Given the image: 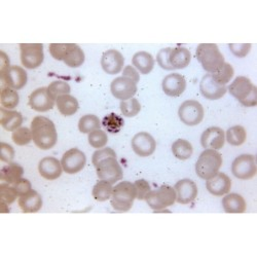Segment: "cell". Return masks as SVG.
I'll return each mask as SVG.
<instances>
[{"label": "cell", "instance_id": "cell-1", "mask_svg": "<svg viewBox=\"0 0 257 257\" xmlns=\"http://www.w3.org/2000/svg\"><path fill=\"white\" fill-rule=\"evenodd\" d=\"M31 132L34 144L41 151H49L58 141L55 123L48 117L37 115L31 121Z\"/></svg>", "mask_w": 257, "mask_h": 257}, {"label": "cell", "instance_id": "cell-2", "mask_svg": "<svg viewBox=\"0 0 257 257\" xmlns=\"http://www.w3.org/2000/svg\"><path fill=\"white\" fill-rule=\"evenodd\" d=\"M49 51L54 59L63 61L70 68L80 67L85 60L83 51L75 44H51Z\"/></svg>", "mask_w": 257, "mask_h": 257}, {"label": "cell", "instance_id": "cell-3", "mask_svg": "<svg viewBox=\"0 0 257 257\" xmlns=\"http://www.w3.org/2000/svg\"><path fill=\"white\" fill-rule=\"evenodd\" d=\"M227 91L246 107L257 105V88L246 76H238L229 84Z\"/></svg>", "mask_w": 257, "mask_h": 257}, {"label": "cell", "instance_id": "cell-4", "mask_svg": "<svg viewBox=\"0 0 257 257\" xmlns=\"http://www.w3.org/2000/svg\"><path fill=\"white\" fill-rule=\"evenodd\" d=\"M198 61L201 63L204 70L208 73H214L220 69L225 63L223 55L215 44H201L196 51Z\"/></svg>", "mask_w": 257, "mask_h": 257}, {"label": "cell", "instance_id": "cell-5", "mask_svg": "<svg viewBox=\"0 0 257 257\" xmlns=\"http://www.w3.org/2000/svg\"><path fill=\"white\" fill-rule=\"evenodd\" d=\"M136 199L137 190L134 183L130 181H121L113 186L110 203L114 210L126 212L132 208Z\"/></svg>", "mask_w": 257, "mask_h": 257}, {"label": "cell", "instance_id": "cell-6", "mask_svg": "<svg viewBox=\"0 0 257 257\" xmlns=\"http://www.w3.org/2000/svg\"><path fill=\"white\" fill-rule=\"evenodd\" d=\"M222 166V156L214 149H205L196 163L197 175L208 180L215 176Z\"/></svg>", "mask_w": 257, "mask_h": 257}, {"label": "cell", "instance_id": "cell-7", "mask_svg": "<svg viewBox=\"0 0 257 257\" xmlns=\"http://www.w3.org/2000/svg\"><path fill=\"white\" fill-rule=\"evenodd\" d=\"M145 201L154 211L161 212L176 202V191L172 186L162 185L157 189L149 191Z\"/></svg>", "mask_w": 257, "mask_h": 257}, {"label": "cell", "instance_id": "cell-8", "mask_svg": "<svg viewBox=\"0 0 257 257\" xmlns=\"http://www.w3.org/2000/svg\"><path fill=\"white\" fill-rule=\"evenodd\" d=\"M21 62L27 69L38 68L45 60L42 44H21Z\"/></svg>", "mask_w": 257, "mask_h": 257}, {"label": "cell", "instance_id": "cell-9", "mask_svg": "<svg viewBox=\"0 0 257 257\" xmlns=\"http://www.w3.org/2000/svg\"><path fill=\"white\" fill-rule=\"evenodd\" d=\"M178 116L184 124L194 126L202 122L204 108L202 104L196 100H186L179 107Z\"/></svg>", "mask_w": 257, "mask_h": 257}, {"label": "cell", "instance_id": "cell-10", "mask_svg": "<svg viewBox=\"0 0 257 257\" xmlns=\"http://www.w3.org/2000/svg\"><path fill=\"white\" fill-rule=\"evenodd\" d=\"M95 168L97 176L100 180H105L114 184L122 179V169L116 158H107L102 160Z\"/></svg>", "mask_w": 257, "mask_h": 257}, {"label": "cell", "instance_id": "cell-11", "mask_svg": "<svg viewBox=\"0 0 257 257\" xmlns=\"http://www.w3.org/2000/svg\"><path fill=\"white\" fill-rule=\"evenodd\" d=\"M257 172L255 156L241 155L235 158L231 164V173L234 177L242 180L252 179Z\"/></svg>", "mask_w": 257, "mask_h": 257}, {"label": "cell", "instance_id": "cell-12", "mask_svg": "<svg viewBox=\"0 0 257 257\" xmlns=\"http://www.w3.org/2000/svg\"><path fill=\"white\" fill-rule=\"evenodd\" d=\"M0 78H2L3 88L9 87L16 91L23 89L28 81L26 70L17 65L10 66L5 72L0 73Z\"/></svg>", "mask_w": 257, "mask_h": 257}, {"label": "cell", "instance_id": "cell-13", "mask_svg": "<svg viewBox=\"0 0 257 257\" xmlns=\"http://www.w3.org/2000/svg\"><path fill=\"white\" fill-rule=\"evenodd\" d=\"M63 171L67 174H76L87 164V157L78 148H71L63 155L61 160Z\"/></svg>", "mask_w": 257, "mask_h": 257}, {"label": "cell", "instance_id": "cell-14", "mask_svg": "<svg viewBox=\"0 0 257 257\" xmlns=\"http://www.w3.org/2000/svg\"><path fill=\"white\" fill-rule=\"evenodd\" d=\"M110 91L116 99L120 101L128 100L133 98L137 93V83L130 78L119 76L112 80Z\"/></svg>", "mask_w": 257, "mask_h": 257}, {"label": "cell", "instance_id": "cell-15", "mask_svg": "<svg viewBox=\"0 0 257 257\" xmlns=\"http://www.w3.org/2000/svg\"><path fill=\"white\" fill-rule=\"evenodd\" d=\"M29 106L37 112H47L54 108L56 100L50 95L48 88H38L29 96Z\"/></svg>", "mask_w": 257, "mask_h": 257}, {"label": "cell", "instance_id": "cell-16", "mask_svg": "<svg viewBox=\"0 0 257 257\" xmlns=\"http://www.w3.org/2000/svg\"><path fill=\"white\" fill-rule=\"evenodd\" d=\"M131 145L134 153L141 158L152 156L157 148L155 138L147 132H140L136 134L132 139Z\"/></svg>", "mask_w": 257, "mask_h": 257}, {"label": "cell", "instance_id": "cell-17", "mask_svg": "<svg viewBox=\"0 0 257 257\" xmlns=\"http://www.w3.org/2000/svg\"><path fill=\"white\" fill-rule=\"evenodd\" d=\"M124 64V58L117 50H108L103 53L101 57L102 69L110 75L119 73Z\"/></svg>", "mask_w": 257, "mask_h": 257}, {"label": "cell", "instance_id": "cell-18", "mask_svg": "<svg viewBox=\"0 0 257 257\" xmlns=\"http://www.w3.org/2000/svg\"><path fill=\"white\" fill-rule=\"evenodd\" d=\"M225 143V132L219 126H211L201 136V144L205 149L219 151Z\"/></svg>", "mask_w": 257, "mask_h": 257}, {"label": "cell", "instance_id": "cell-19", "mask_svg": "<svg viewBox=\"0 0 257 257\" xmlns=\"http://www.w3.org/2000/svg\"><path fill=\"white\" fill-rule=\"evenodd\" d=\"M174 189L176 191V202L182 205L194 202L198 196V186L191 179L185 178L179 180Z\"/></svg>", "mask_w": 257, "mask_h": 257}, {"label": "cell", "instance_id": "cell-20", "mask_svg": "<svg viewBox=\"0 0 257 257\" xmlns=\"http://www.w3.org/2000/svg\"><path fill=\"white\" fill-rule=\"evenodd\" d=\"M200 91L208 100H218L226 94L227 88L226 85H220L214 81L211 74L207 73L200 82Z\"/></svg>", "mask_w": 257, "mask_h": 257}, {"label": "cell", "instance_id": "cell-21", "mask_svg": "<svg viewBox=\"0 0 257 257\" xmlns=\"http://www.w3.org/2000/svg\"><path fill=\"white\" fill-rule=\"evenodd\" d=\"M162 88L167 96L179 97L186 89V80L179 73H171L163 79Z\"/></svg>", "mask_w": 257, "mask_h": 257}, {"label": "cell", "instance_id": "cell-22", "mask_svg": "<svg viewBox=\"0 0 257 257\" xmlns=\"http://www.w3.org/2000/svg\"><path fill=\"white\" fill-rule=\"evenodd\" d=\"M206 188L211 195L222 197L230 191L231 180L225 173L218 172L211 179L206 180Z\"/></svg>", "mask_w": 257, "mask_h": 257}, {"label": "cell", "instance_id": "cell-23", "mask_svg": "<svg viewBox=\"0 0 257 257\" xmlns=\"http://www.w3.org/2000/svg\"><path fill=\"white\" fill-rule=\"evenodd\" d=\"M38 172L47 180H56L62 175V164L54 157H46L38 164Z\"/></svg>", "mask_w": 257, "mask_h": 257}, {"label": "cell", "instance_id": "cell-24", "mask_svg": "<svg viewBox=\"0 0 257 257\" xmlns=\"http://www.w3.org/2000/svg\"><path fill=\"white\" fill-rule=\"evenodd\" d=\"M18 204L24 213H36L42 207V198L36 190L31 189L27 194L19 197Z\"/></svg>", "mask_w": 257, "mask_h": 257}, {"label": "cell", "instance_id": "cell-25", "mask_svg": "<svg viewBox=\"0 0 257 257\" xmlns=\"http://www.w3.org/2000/svg\"><path fill=\"white\" fill-rule=\"evenodd\" d=\"M0 114H2L0 115V123H2V126L5 130L9 132L16 131L23 123V115L19 111L6 109L2 107Z\"/></svg>", "mask_w": 257, "mask_h": 257}, {"label": "cell", "instance_id": "cell-26", "mask_svg": "<svg viewBox=\"0 0 257 257\" xmlns=\"http://www.w3.org/2000/svg\"><path fill=\"white\" fill-rule=\"evenodd\" d=\"M191 60V54L189 50L183 47H177L171 50L170 53V64L173 69H184L186 68Z\"/></svg>", "mask_w": 257, "mask_h": 257}, {"label": "cell", "instance_id": "cell-27", "mask_svg": "<svg viewBox=\"0 0 257 257\" xmlns=\"http://www.w3.org/2000/svg\"><path fill=\"white\" fill-rule=\"evenodd\" d=\"M132 64L141 74H148L155 67V59L152 54L142 51L133 56Z\"/></svg>", "mask_w": 257, "mask_h": 257}, {"label": "cell", "instance_id": "cell-28", "mask_svg": "<svg viewBox=\"0 0 257 257\" xmlns=\"http://www.w3.org/2000/svg\"><path fill=\"white\" fill-rule=\"evenodd\" d=\"M56 105L59 112L64 116L74 115L79 108L77 99L69 94L58 97L56 99Z\"/></svg>", "mask_w": 257, "mask_h": 257}, {"label": "cell", "instance_id": "cell-29", "mask_svg": "<svg viewBox=\"0 0 257 257\" xmlns=\"http://www.w3.org/2000/svg\"><path fill=\"white\" fill-rule=\"evenodd\" d=\"M222 207L226 213H244L246 211V201L239 194H226L222 199Z\"/></svg>", "mask_w": 257, "mask_h": 257}, {"label": "cell", "instance_id": "cell-30", "mask_svg": "<svg viewBox=\"0 0 257 257\" xmlns=\"http://www.w3.org/2000/svg\"><path fill=\"white\" fill-rule=\"evenodd\" d=\"M24 174L23 167L17 163H10L0 170V180L9 184H14Z\"/></svg>", "mask_w": 257, "mask_h": 257}, {"label": "cell", "instance_id": "cell-31", "mask_svg": "<svg viewBox=\"0 0 257 257\" xmlns=\"http://www.w3.org/2000/svg\"><path fill=\"white\" fill-rule=\"evenodd\" d=\"M113 186L110 182L105 180H99L93 187V198L98 202H105L111 199Z\"/></svg>", "mask_w": 257, "mask_h": 257}, {"label": "cell", "instance_id": "cell-32", "mask_svg": "<svg viewBox=\"0 0 257 257\" xmlns=\"http://www.w3.org/2000/svg\"><path fill=\"white\" fill-rule=\"evenodd\" d=\"M172 153L174 157L180 161L188 160L194 153V148L189 141L185 139H177L172 144Z\"/></svg>", "mask_w": 257, "mask_h": 257}, {"label": "cell", "instance_id": "cell-33", "mask_svg": "<svg viewBox=\"0 0 257 257\" xmlns=\"http://www.w3.org/2000/svg\"><path fill=\"white\" fill-rule=\"evenodd\" d=\"M20 96L18 92L9 87L2 88V93H0V104L2 107L6 109L13 110L19 105Z\"/></svg>", "mask_w": 257, "mask_h": 257}, {"label": "cell", "instance_id": "cell-34", "mask_svg": "<svg viewBox=\"0 0 257 257\" xmlns=\"http://www.w3.org/2000/svg\"><path fill=\"white\" fill-rule=\"evenodd\" d=\"M225 139L232 146H241L247 139L245 127L242 125H233L229 127L225 133Z\"/></svg>", "mask_w": 257, "mask_h": 257}, {"label": "cell", "instance_id": "cell-35", "mask_svg": "<svg viewBox=\"0 0 257 257\" xmlns=\"http://www.w3.org/2000/svg\"><path fill=\"white\" fill-rule=\"evenodd\" d=\"M101 127V120L95 114H85L78 121V130L82 134H90Z\"/></svg>", "mask_w": 257, "mask_h": 257}, {"label": "cell", "instance_id": "cell-36", "mask_svg": "<svg viewBox=\"0 0 257 257\" xmlns=\"http://www.w3.org/2000/svg\"><path fill=\"white\" fill-rule=\"evenodd\" d=\"M119 108L123 116L125 117H134L141 110V104L136 98H131L128 100L120 101Z\"/></svg>", "mask_w": 257, "mask_h": 257}, {"label": "cell", "instance_id": "cell-37", "mask_svg": "<svg viewBox=\"0 0 257 257\" xmlns=\"http://www.w3.org/2000/svg\"><path fill=\"white\" fill-rule=\"evenodd\" d=\"M210 74L214 79V81H216L220 85H225L232 78L234 74V70L229 63H224L223 66L220 69H218L216 72L210 73Z\"/></svg>", "mask_w": 257, "mask_h": 257}, {"label": "cell", "instance_id": "cell-38", "mask_svg": "<svg viewBox=\"0 0 257 257\" xmlns=\"http://www.w3.org/2000/svg\"><path fill=\"white\" fill-rule=\"evenodd\" d=\"M12 139L19 146H24L29 144L33 140L31 128L26 126H21L17 128V130L14 131L12 134Z\"/></svg>", "mask_w": 257, "mask_h": 257}, {"label": "cell", "instance_id": "cell-39", "mask_svg": "<svg viewBox=\"0 0 257 257\" xmlns=\"http://www.w3.org/2000/svg\"><path fill=\"white\" fill-rule=\"evenodd\" d=\"M48 91L50 95L56 100L58 97L62 95H68L71 91V88L68 82L63 80H56L50 83L48 87Z\"/></svg>", "mask_w": 257, "mask_h": 257}, {"label": "cell", "instance_id": "cell-40", "mask_svg": "<svg viewBox=\"0 0 257 257\" xmlns=\"http://www.w3.org/2000/svg\"><path fill=\"white\" fill-rule=\"evenodd\" d=\"M88 140L93 148L100 149L103 148L107 144V142H108V136H107L106 132L99 128V130L93 131L89 134Z\"/></svg>", "mask_w": 257, "mask_h": 257}, {"label": "cell", "instance_id": "cell-41", "mask_svg": "<svg viewBox=\"0 0 257 257\" xmlns=\"http://www.w3.org/2000/svg\"><path fill=\"white\" fill-rule=\"evenodd\" d=\"M0 198H2V203L11 205L17 200V198H19V196L12 184L2 182L0 184Z\"/></svg>", "mask_w": 257, "mask_h": 257}, {"label": "cell", "instance_id": "cell-42", "mask_svg": "<svg viewBox=\"0 0 257 257\" xmlns=\"http://www.w3.org/2000/svg\"><path fill=\"white\" fill-rule=\"evenodd\" d=\"M107 158H116V154L110 147H103V148L98 149V151H96L93 154L92 163L96 167L98 165V163H100L102 160H105Z\"/></svg>", "mask_w": 257, "mask_h": 257}, {"label": "cell", "instance_id": "cell-43", "mask_svg": "<svg viewBox=\"0 0 257 257\" xmlns=\"http://www.w3.org/2000/svg\"><path fill=\"white\" fill-rule=\"evenodd\" d=\"M172 48H166V49H162L158 55H157V62L160 65L161 68H163L164 70H174L173 67L171 66L170 64V53Z\"/></svg>", "mask_w": 257, "mask_h": 257}, {"label": "cell", "instance_id": "cell-44", "mask_svg": "<svg viewBox=\"0 0 257 257\" xmlns=\"http://www.w3.org/2000/svg\"><path fill=\"white\" fill-rule=\"evenodd\" d=\"M15 159V149L12 145L2 142L0 143V160L4 163H12Z\"/></svg>", "mask_w": 257, "mask_h": 257}, {"label": "cell", "instance_id": "cell-45", "mask_svg": "<svg viewBox=\"0 0 257 257\" xmlns=\"http://www.w3.org/2000/svg\"><path fill=\"white\" fill-rule=\"evenodd\" d=\"M134 185L137 190V199L140 201L145 200L146 196L149 194V191L152 190L148 181H146L145 179H139L134 182Z\"/></svg>", "mask_w": 257, "mask_h": 257}, {"label": "cell", "instance_id": "cell-46", "mask_svg": "<svg viewBox=\"0 0 257 257\" xmlns=\"http://www.w3.org/2000/svg\"><path fill=\"white\" fill-rule=\"evenodd\" d=\"M228 48L230 52L238 58H244L246 57L250 50H251V45L250 44H229Z\"/></svg>", "mask_w": 257, "mask_h": 257}, {"label": "cell", "instance_id": "cell-47", "mask_svg": "<svg viewBox=\"0 0 257 257\" xmlns=\"http://www.w3.org/2000/svg\"><path fill=\"white\" fill-rule=\"evenodd\" d=\"M12 185L15 188V190L17 191V194H18L19 197L27 194L28 191H30L32 189L31 182L28 179H26V178H21V179H19L17 182H15Z\"/></svg>", "mask_w": 257, "mask_h": 257}, {"label": "cell", "instance_id": "cell-48", "mask_svg": "<svg viewBox=\"0 0 257 257\" xmlns=\"http://www.w3.org/2000/svg\"><path fill=\"white\" fill-rule=\"evenodd\" d=\"M122 76L132 79L136 83H138L139 80H140V75H139L138 70L134 66H132V65H127V66H125L123 68Z\"/></svg>", "mask_w": 257, "mask_h": 257}, {"label": "cell", "instance_id": "cell-49", "mask_svg": "<svg viewBox=\"0 0 257 257\" xmlns=\"http://www.w3.org/2000/svg\"><path fill=\"white\" fill-rule=\"evenodd\" d=\"M10 66L11 64H10L9 56L4 51H2L0 52V73L5 72Z\"/></svg>", "mask_w": 257, "mask_h": 257}]
</instances>
